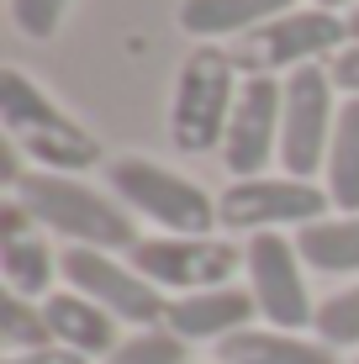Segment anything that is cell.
Here are the masks:
<instances>
[{"label":"cell","mask_w":359,"mask_h":364,"mask_svg":"<svg viewBox=\"0 0 359 364\" xmlns=\"http://www.w3.org/2000/svg\"><path fill=\"white\" fill-rule=\"evenodd\" d=\"M328 74H333V85H338L343 95H359V43H349L343 53H333Z\"/></svg>","instance_id":"23"},{"label":"cell","mask_w":359,"mask_h":364,"mask_svg":"<svg viewBox=\"0 0 359 364\" xmlns=\"http://www.w3.org/2000/svg\"><path fill=\"white\" fill-rule=\"evenodd\" d=\"M0 122H6L11 143L32 159V169L85 174V169L101 164V143H95L43 85H32L21 69L0 74Z\"/></svg>","instance_id":"2"},{"label":"cell","mask_w":359,"mask_h":364,"mask_svg":"<svg viewBox=\"0 0 359 364\" xmlns=\"http://www.w3.org/2000/svg\"><path fill=\"white\" fill-rule=\"evenodd\" d=\"M259 301L243 285H217V291H195V296H169L164 328L185 338V343H222V338L254 328Z\"/></svg>","instance_id":"12"},{"label":"cell","mask_w":359,"mask_h":364,"mask_svg":"<svg viewBox=\"0 0 359 364\" xmlns=\"http://www.w3.org/2000/svg\"><path fill=\"white\" fill-rule=\"evenodd\" d=\"M64 11H69V0H11V21L27 37H53Z\"/></svg>","instance_id":"22"},{"label":"cell","mask_w":359,"mask_h":364,"mask_svg":"<svg viewBox=\"0 0 359 364\" xmlns=\"http://www.w3.org/2000/svg\"><path fill=\"white\" fill-rule=\"evenodd\" d=\"M312 328L328 348H359V280L343 285V291H333L323 306H317Z\"/></svg>","instance_id":"20"},{"label":"cell","mask_w":359,"mask_h":364,"mask_svg":"<svg viewBox=\"0 0 359 364\" xmlns=\"http://www.w3.org/2000/svg\"><path fill=\"white\" fill-rule=\"evenodd\" d=\"M43 317H48L53 343H64L85 359H111L122 348V322L80 291H53L43 301Z\"/></svg>","instance_id":"13"},{"label":"cell","mask_w":359,"mask_h":364,"mask_svg":"<svg viewBox=\"0 0 359 364\" xmlns=\"http://www.w3.org/2000/svg\"><path fill=\"white\" fill-rule=\"evenodd\" d=\"M217 364H338V348L280 328H243L217 343Z\"/></svg>","instance_id":"15"},{"label":"cell","mask_w":359,"mask_h":364,"mask_svg":"<svg viewBox=\"0 0 359 364\" xmlns=\"http://www.w3.org/2000/svg\"><path fill=\"white\" fill-rule=\"evenodd\" d=\"M328 191L291 174H259V180H232L217 196V217L232 232H280V228H312L328 217Z\"/></svg>","instance_id":"8"},{"label":"cell","mask_w":359,"mask_h":364,"mask_svg":"<svg viewBox=\"0 0 359 364\" xmlns=\"http://www.w3.org/2000/svg\"><path fill=\"white\" fill-rule=\"evenodd\" d=\"M323 191L338 217H359V95H349L338 106L328 164H323Z\"/></svg>","instance_id":"16"},{"label":"cell","mask_w":359,"mask_h":364,"mask_svg":"<svg viewBox=\"0 0 359 364\" xmlns=\"http://www.w3.org/2000/svg\"><path fill=\"white\" fill-rule=\"evenodd\" d=\"M286 11H301V0H180V27L195 43H222V37L238 43L243 32L264 27Z\"/></svg>","instance_id":"14"},{"label":"cell","mask_w":359,"mask_h":364,"mask_svg":"<svg viewBox=\"0 0 359 364\" xmlns=\"http://www.w3.org/2000/svg\"><path fill=\"white\" fill-rule=\"evenodd\" d=\"M21 206L32 211V222L43 232H58L69 237L74 248H106V254H132V248L143 243L138 228H132L127 206H122L117 196H101L90 191L85 180H74V174H53V169H27L16 180Z\"/></svg>","instance_id":"1"},{"label":"cell","mask_w":359,"mask_h":364,"mask_svg":"<svg viewBox=\"0 0 359 364\" xmlns=\"http://www.w3.org/2000/svg\"><path fill=\"white\" fill-rule=\"evenodd\" d=\"M312 6H317V11H338V6H349V11H354L359 0H312Z\"/></svg>","instance_id":"26"},{"label":"cell","mask_w":359,"mask_h":364,"mask_svg":"<svg viewBox=\"0 0 359 364\" xmlns=\"http://www.w3.org/2000/svg\"><path fill=\"white\" fill-rule=\"evenodd\" d=\"M106 180H111V196L122 206L148 217V222H159L169 237H212V228L222 222L217 200L201 185L175 174V169H164V164H154V159H117L106 169Z\"/></svg>","instance_id":"4"},{"label":"cell","mask_w":359,"mask_h":364,"mask_svg":"<svg viewBox=\"0 0 359 364\" xmlns=\"http://www.w3.org/2000/svg\"><path fill=\"white\" fill-rule=\"evenodd\" d=\"M354 364H359V359H354Z\"/></svg>","instance_id":"27"},{"label":"cell","mask_w":359,"mask_h":364,"mask_svg":"<svg viewBox=\"0 0 359 364\" xmlns=\"http://www.w3.org/2000/svg\"><path fill=\"white\" fill-rule=\"evenodd\" d=\"M238 90H243V74L232 64L227 43H201L195 53H185V64L175 74V95H169V143L180 154L222 148Z\"/></svg>","instance_id":"3"},{"label":"cell","mask_w":359,"mask_h":364,"mask_svg":"<svg viewBox=\"0 0 359 364\" xmlns=\"http://www.w3.org/2000/svg\"><path fill=\"white\" fill-rule=\"evenodd\" d=\"M349 48V27H343L338 11H317V6H301V11H286V16L264 21V27L243 32L238 43H227L238 74H280V69H306V64H323V58L343 53Z\"/></svg>","instance_id":"5"},{"label":"cell","mask_w":359,"mask_h":364,"mask_svg":"<svg viewBox=\"0 0 359 364\" xmlns=\"http://www.w3.org/2000/svg\"><path fill=\"white\" fill-rule=\"evenodd\" d=\"M343 27H349V43H359V6L349 11V16H343Z\"/></svg>","instance_id":"25"},{"label":"cell","mask_w":359,"mask_h":364,"mask_svg":"<svg viewBox=\"0 0 359 364\" xmlns=\"http://www.w3.org/2000/svg\"><path fill=\"white\" fill-rule=\"evenodd\" d=\"M301 264H306L301 248L286 232H254L249 248H243V269H249V291L259 301V317L280 333H301L317 322Z\"/></svg>","instance_id":"9"},{"label":"cell","mask_w":359,"mask_h":364,"mask_svg":"<svg viewBox=\"0 0 359 364\" xmlns=\"http://www.w3.org/2000/svg\"><path fill=\"white\" fill-rule=\"evenodd\" d=\"M127 264L154 280L159 291L195 296V291H217L232 280V269L243 264V248H232L227 237H143L127 254Z\"/></svg>","instance_id":"10"},{"label":"cell","mask_w":359,"mask_h":364,"mask_svg":"<svg viewBox=\"0 0 359 364\" xmlns=\"http://www.w3.org/2000/svg\"><path fill=\"white\" fill-rule=\"evenodd\" d=\"M101 364H185V338H175L169 328H143V333H127L122 348Z\"/></svg>","instance_id":"21"},{"label":"cell","mask_w":359,"mask_h":364,"mask_svg":"<svg viewBox=\"0 0 359 364\" xmlns=\"http://www.w3.org/2000/svg\"><path fill=\"white\" fill-rule=\"evenodd\" d=\"M280 117H286V80L249 74L222 137V164L232 180H259L269 159H280Z\"/></svg>","instance_id":"11"},{"label":"cell","mask_w":359,"mask_h":364,"mask_svg":"<svg viewBox=\"0 0 359 364\" xmlns=\"http://www.w3.org/2000/svg\"><path fill=\"white\" fill-rule=\"evenodd\" d=\"M58 274L69 280V291L90 296L95 306H106L117 322H132V328H164V311H169V296L159 291L154 280H143L132 264H122L117 254L106 248H64L58 254Z\"/></svg>","instance_id":"7"},{"label":"cell","mask_w":359,"mask_h":364,"mask_svg":"<svg viewBox=\"0 0 359 364\" xmlns=\"http://www.w3.org/2000/svg\"><path fill=\"white\" fill-rule=\"evenodd\" d=\"M333 74L328 64H306L286 74V117H280V169L291 180H317L328 164L333 122H338V100H333Z\"/></svg>","instance_id":"6"},{"label":"cell","mask_w":359,"mask_h":364,"mask_svg":"<svg viewBox=\"0 0 359 364\" xmlns=\"http://www.w3.org/2000/svg\"><path fill=\"white\" fill-rule=\"evenodd\" d=\"M0 343L11 354H32V348H48L53 333H48V317H43V301H27V296H0Z\"/></svg>","instance_id":"19"},{"label":"cell","mask_w":359,"mask_h":364,"mask_svg":"<svg viewBox=\"0 0 359 364\" xmlns=\"http://www.w3.org/2000/svg\"><path fill=\"white\" fill-rule=\"evenodd\" d=\"M6 364H90V359L64 343H48V348H32V354H6Z\"/></svg>","instance_id":"24"},{"label":"cell","mask_w":359,"mask_h":364,"mask_svg":"<svg viewBox=\"0 0 359 364\" xmlns=\"http://www.w3.org/2000/svg\"><path fill=\"white\" fill-rule=\"evenodd\" d=\"M306 269L317 274H359V217H323L296 232Z\"/></svg>","instance_id":"18"},{"label":"cell","mask_w":359,"mask_h":364,"mask_svg":"<svg viewBox=\"0 0 359 364\" xmlns=\"http://www.w3.org/2000/svg\"><path fill=\"white\" fill-rule=\"evenodd\" d=\"M53 274H58V259L48 248L43 228L37 232H21V237H0V280H6L11 296H27V301H48L53 291Z\"/></svg>","instance_id":"17"}]
</instances>
